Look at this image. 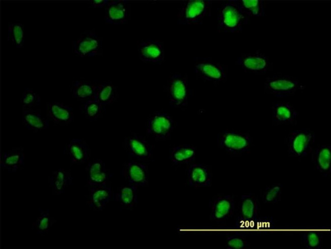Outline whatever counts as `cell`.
Wrapping results in <instances>:
<instances>
[{
  "label": "cell",
  "mask_w": 331,
  "mask_h": 249,
  "mask_svg": "<svg viewBox=\"0 0 331 249\" xmlns=\"http://www.w3.org/2000/svg\"><path fill=\"white\" fill-rule=\"evenodd\" d=\"M250 17L243 13L236 0L228 1L220 7L217 17L219 32L239 33L247 24Z\"/></svg>",
  "instance_id": "obj_1"
},
{
  "label": "cell",
  "mask_w": 331,
  "mask_h": 249,
  "mask_svg": "<svg viewBox=\"0 0 331 249\" xmlns=\"http://www.w3.org/2000/svg\"><path fill=\"white\" fill-rule=\"evenodd\" d=\"M217 144L219 148L228 154L233 156H240L250 151L253 145V140L248 133L226 129L217 134Z\"/></svg>",
  "instance_id": "obj_2"
},
{
  "label": "cell",
  "mask_w": 331,
  "mask_h": 249,
  "mask_svg": "<svg viewBox=\"0 0 331 249\" xmlns=\"http://www.w3.org/2000/svg\"><path fill=\"white\" fill-rule=\"evenodd\" d=\"M305 86L297 78L281 73L266 78L263 85L264 91L278 98H286L294 96Z\"/></svg>",
  "instance_id": "obj_3"
},
{
  "label": "cell",
  "mask_w": 331,
  "mask_h": 249,
  "mask_svg": "<svg viewBox=\"0 0 331 249\" xmlns=\"http://www.w3.org/2000/svg\"><path fill=\"white\" fill-rule=\"evenodd\" d=\"M315 139V133L309 129L290 132L285 140L289 155L297 159L306 157L312 151Z\"/></svg>",
  "instance_id": "obj_4"
},
{
  "label": "cell",
  "mask_w": 331,
  "mask_h": 249,
  "mask_svg": "<svg viewBox=\"0 0 331 249\" xmlns=\"http://www.w3.org/2000/svg\"><path fill=\"white\" fill-rule=\"evenodd\" d=\"M211 1L189 0L183 3L177 14L178 23L181 24L201 23L210 11Z\"/></svg>",
  "instance_id": "obj_5"
},
{
  "label": "cell",
  "mask_w": 331,
  "mask_h": 249,
  "mask_svg": "<svg viewBox=\"0 0 331 249\" xmlns=\"http://www.w3.org/2000/svg\"><path fill=\"white\" fill-rule=\"evenodd\" d=\"M166 90L172 107L179 108L187 105L189 90L186 76L180 74L172 75L167 81Z\"/></svg>",
  "instance_id": "obj_6"
},
{
  "label": "cell",
  "mask_w": 331,
  "mask_h": 249,
  "mask_svg": "<svg viewBox=\"0 0 331 249\" xmlns=\"http://www.w3.org/2000/svg\"><path fill=\"white\" fill-rule=\"evenodd\" d=\"M236 64L247 73L265 75L273 70V63L269 57L260 51L243 53L237 58Z\"/></svg>",
  "instance_id": "obj_7"
},
{
  "label": "cell",
  "mask_w": 331,
  "mask_h": 249,
  "mask_svg": "<svg viewBox=\"0 0 331 249\" xmlns=\"http://www.w3.org/2000/svg\"><path fill=\"white\" fill-rule=\"evenodd\" d=\"M175 128V121L168 113L161 111L153 113L146 122L147 133L157 140L170 137Z\"/></svg>",
  "instance_id": "obj_8"
},
{
  "label": "cell",
  "mask_w": 331,
  "mask_h": 249,
  "mask_svg": "<svg viewBox=\"0 0 331 249\" xmlns=\"http://www.w3.org/2000/svg\"><path fill=\"white\" fill-rule=\"evenodd\" d=\"M102 39L95 32L86 30L73 41L74 53L81 57L102 55Z\"/></svg>",
  "instance_id": "obj_9"
},
{
  "label": "cell",
  "mask_w": 331,
  "mask_h": 249,
  "mask_svg": "<svg viewBox=\"0 0 331 249\" xmlns=\"http://www.w3.org/2000/svg\"><path fill=\"white\" fill-rule=\"evenodd\" d=\"M196 76L204 81L218 83L227 77V66L209 58L197 61L194 65Z\"/></svg>",
  "instance_id": "obj_10"
},
{
  "label": "cell",
  "mask_w": 331,
  "mask_h": 249,
  "mask_svg": "<svg viewBox=\"0 0 331 249\" xmlns=\"http://www.w3.org/2000/svg\"><path fill=\"white\" fill-rule=\"evenodd\" d=\"M137 52L141 60L145 63L161 65L165 58L163 42L147 39L137 43Z\"/></svg>",
  "instance_id": "obj_11"
},
{
  "label": "cell",
  "mask_w": 331,
  "mask_h": 249,
  "mask_svg": "<svg viewBox=\"0 0 331 249\" xmlns=\"http://www.w3.org/2000/svg\"><path fill=\"white\" fill-rule=\"evenodd\" d=\"M272 123L275 126L288 124L296 126L298 112L290 102L277 101L271 107Z\"/></svg>",
  "instance_id": "obj_12"
},
{
  "label": "cell",
  "mask_w": 331,
  "mask_h": 249,
  "mask_svg": "<svg viewBox=\"0 0 331 249\" xmlns=\"http://www.w3.org/2000/svg\"><path fill=\"white\" fill-rule=\"evenodd\" d=\"M235 206V199L232 195H218L211 203L210 219L217 222L228 219L233 214Z\"/></svg>",
  "instance_id": "obj_13"
},
{
  "label": "cell",
  "mask_w": 331,
  "mask_h": 249,
  "mask_svg": "<svg viewBox=\"0 0 331 249\" xmlns=\"http://www.w3.org/2000/svg\"><path fill=\"white\" fill-rule=\"evenodd\" d=\"M122 174L128 183L136 187L148 184V169L144 164L134 161L126 162L123 166Z\"/></svg>",
  "instance_id": "obj_14"
},
{
  "label": "cell",
  "mask_w": 331,
  "mask_h": 249,
  "mask_svg": "<svg viewBox=\"0 0 331 249\" xmlns=\"http://www.w3.org/2000/svg\"><path fill=\"white\" fill-rule=\"evenodd\" d=\"M124 148L131 157L139 160H148L151 158L152 149L149 143L142 136L133 134L126 137Z\"/></svg>",
  "instance_id": "obj_15"
},
{
  "label": "cell",
  "mask_w": 331,
  "mask_h": 249,
  "mask_svg": "<svg viewBox=\"0 0 331 249\" xmlns=\"http://www.w3.org/2000/svg\"><path fill=\"white\" fill-rule=\"evenodd\" d=\"M187 177L190 186L196 188H207L211 185L212 174L209 167L200 163H191L187 171Z\"/></svg>",
  "instance_id": "obj_16"
},
{
  "label": "cell",
  "mask_w": 331,
  "mask_h": 249,
  "mask_svg": "<svg viewBox=\"0 0 331 249\" xmlns=\"http://www.w3.org/2000/svg\"><path fill=\"white\" fill-rule=\"evenodd\" d=\"M130 17L128 1H111L105 8V21L111 24H123L127 22Z\"/></svg>",
  "instance_id": "obj_17"
},
{
  "label": "cell",
  "mask_w": 331,
  "mask_h": 249,
  "mask_svg": "<svg viewBox=\"0 0 331 249\" xmlns=\"http://www.w3.org/2000/svg\"><path fill=\"white\" fill-rule=\"evenodd\" d=\"M86 170L89 186L108 185L111 175L102 160L96 159L90 161Z\"/></svg>",
  "instance_id": "obj_18"
},
{
  "label": "cell",
  "mask_w": 331,
  "mask_h": 249,
  "mask_svg": "<svg viewBox=\"0 0 331 249\" xmlns=\"http://www.w3.org/2000/svg\"><path fill=\"white\" fill-rule=\"evenodd\" d=\"M46 112L47 119L59 126L70 123L74 117L72 108L60 102H47Z\"/></svg>",
  "instance_id": "obj_19"
},
{
  "label": "cell",
  "mask_w": 331,
  "mask_h": 249,
  "mask_svg": "<svg viewBox=\"0 0 331 249\" xmlns=\"http://www.w3.org/2000/svg\"><path fill=\"white\" fill-rule=\"evenodd\" d=\"M311 161L315 169L326 177L331 172V146L330 144H318L313 148Z\"/></svg>",
  "instance_id": "obj_20"
},
{
  "label": "cell",
  "mask_w": 331,
  "mask_h": 249,
  "mask_svg": "<svg viewBox=\"0 0 331 249\" xmlns=\"http://www.w3.org/2000/svg\"><path fill=\"white\" fill-rule=\"evenodd\" d=\"M87 203L94 211H102L112 197L111 187L108 185L89 186Z\"/></svg>",
  "instance_id": "obj_21"
},
{
  "label": "cell",
  "mask_w": 331,
  "mask_h": 249,
  "mask_svg": "<svg viewBox=\"0 0 331 249\" xmlns=\"http://www.w3.org/2000/svg\"><path fill=\"white\" fill-rule=\"evenodd\" d=\"M63 153L69 157L72 164L80 165L88 161L89 148L84 140L75 138L65 146Z\"/></svg>",
  "instance_id": "obj_22"
},
{
  "label": "cell",
  "mask_w": 331,
  "mask_h": 249,
  "mask_svg": "<svg viewBox=\"0 0 331 249\" xmlns=\"http://www.w3.org/2000/svg\"><path fill=\"white\" fill-rule=\"evenodd\" d=\"M22 123L29 130L37 132L48 129L49 120L43 117L40 110L22 107Z\"/></svg>",
  "instance_id": "obj_23"
},
{
  "label": "cell",
  "mask_w": 331,
  "mask_h": 249,
  "mask_svg": "<svg viewBox=\"0 0 331 249\" xmlns=\"http://www.w3.org/2000/svg\"><path fill=\"white\" fill-rule=\"evenodd\" d=\"M1 165L9 173H16L22 169L24 165V148L13 147L5 152L1 159Z\"/></svg>",
  "instance_id": "obj_24"
},
{
  "label": "cell",
  "mask_w": 331,
  "mask_h": 249,
  "mask_svg": "<svg viewBox=\"0 0 331 249\" xmlns=\"http://www.w3.org/2000/svg\"><path fill=\"white\" fill-rule=\"evenodd\" d=\"M73 177L70 171L60 168L53 171L48 178V182L53 195L64 193L65 189L72 184Z\"/></svg>",
  "instance_id": "obj_25"
},
{
  "label": "cell",
  "mask_w": 331,
  "mask_h": 249,
  "mask_svg": "<svg viewBox=\"0 0 331 249\" xmlns=\"http://www.w3.org/2000/svg\"><path fill=\"white\" fill-rule=\"evenodd\" d=\"M239 209V219L250 222L257 220L259 213L257 198L252 193L242 195L240 199Z\"/></svg>",
  "instance_id": "obj_26"
},
{
  "label": "cell",
  "mask_w": 331,
  "mask_h": 249,
  "mask_svg": "<svg viewBox=\"0 0 331 249\" xmlns=\"http://www.w3.org/2000/svg\"><path fill=\"white\" fill-rule=\"evenodd\" d=\"M196 148L190 144H181L173 147L170 151V159L176 165L190 164L195 161Z\"/></svg>",
  "instance_id": "obj_27"
},
{
  "label": "cell",
  "mask_w": 331,
  "mask_h": 249,
  "mask_svg": "<svg viewBox=\"0 0 331 249\" xmlns=\"http://www.w3.org/2000/svg\"><path fill=\"white\" fill-rule=\"evenodd\" d=\"M137 187L127 184L120 187L114 194V199L123 207L131 209L137 202Z\"/></svg>",
  "instance_id": "obj_28"
},
{
  "label": "cell",
  "mask_w": 331,
  "mask_h": 249,
  "mask_svg": "<svg viewBox=\"0 0 331 249\" xmlns=\"http://www.w3.org/2000/svg\"><path fill=\"white\" fill-rule=\"evenodd\" d=\"M97 84L86 80L75 81L72 87L73 96L82 103L95 100Z\"/></svg>",
  "instance_id": "obj_29"
},
{
  "label": "cell",
  "mask_w": 331,
  "mask_h": 249,
  "mask_svg": "<svg viewBox=\"0 0 331 249\" xmlns=\"http://www.w3.org/2000/svg\"><path fill=\"white\" fill-rule=\"evenodd\" d=\"M118 96L117 87L111 82L97 83L95 100L103 106L113 103Z\"/></svg>",
  "instance_id": "obj_30"
},
{
  "label": "cell",
  "mask_w": 331,
  "mask_h": 249,
  "mask_svg": "<svg viewBox=\"0 0 331 249\" xmlns=\"http://www.w3.org/2000/svg\"><path fill=\"white\" fill-rule=\"evenodd\" d=\"M39 214L32 225V229L39 234H47L56 220L49 213L48 209L44 210L39 208Z\"/></svg>",
  "instance_id": "obj_31"
},
{
  "label": "cell",
  "mask_w": 331,
  "mask_h": 249,
  "mask_svg": "<svg viewBox=\"0 0 331 249\" xmlns=\"http://www.w3.org/2000/svg\"><path fill=\"white\" fill-rule=\"evenodd\" d=\"M236 1L243 13L249 17L264 16V1L261 0Z\"/></svg>",
  "instance_id": "obj_32"
},
{
  "label": "cell",
  "mask_w": 331,
  "mask_h": 249,
  "mask_svg": "<svg viewBox=\"0 0 331 249\" xmlns=\"http://www.w3.org/2000/svg\"><path fill=\"white\" fill-rule=\"evenodd\" d=\"M8 40L16 48H22L24 43L23 25L20 23H10L8 30Z\"/></svg>",
  "instance_id": "obj_33"
},
{
  "label": "cell",
  "mask_w": 331,
  "mask_h": 249,
  "mask_svg": "<svg viewBox=\"0 0 331 249\" xmlns=\"http://www.w3.org/2000/svg\"><path fill=\"white\" fill-rule=\"evenodd\" d=\"M301 242L307 249H320L322 244V235L317 230L306 231L301 235Z\"/></svg>",
  "instance_id": "obj_34"
},
{
  "label": "cell",
  "mask_w": 331,
  "mask_h": 249,
  "mask_svg": "<svg viewBox=\"0 0 331 249\" xmlns=\"http://www.w3.org/2000/svg\"><path fill=\"white\" fill-rule=\"evenodd\" d=\"M283 189V185L279 183L267 186L262 193V199L264 203L273 204L280 201Z\"/></svg>",
  "instance_id": "obj_35"
},
{
  "label": "cell",
  "mask_w": 331,
  "mask_h": 249,
  "mask_svg": "<svg viewBox=\"0 0 331 249\" xmlns=\"http://www.w3.org/2000/svg\"><path fill=\"white\" fill-rule=\"evenodd\" d=\"M83 104L84 115L86 119L94 120L102 115L104 106L96 100H91Z\"/></svg>",
  "instance_id": "obj_36"
},
{
  "label": "cell",
  "mask_w": 331,
  "mask_h": 249,
  "mask_svg": "<svg viewBox=\"0 0 331 249\" xmlns=\"http://www.w3.org/2000/svg\"><path fill=\"white\" fill-rule=\"evenodd\" d=\"M22 107L33 108L41 105V97L33 89L25 88L21 99Z\"/></svg>",
  "instance_id": "obj_37"
},
{
  "label": "cell",
  "mask_w": 331,
  "mask_h": 249,
  "mask_svg": "<svg viewBox=\"0 0 331 249\" xmlns=\"http://www.w3.org/2000/svg\"><path fill=\"white\" fill-rule=\"evenodd\" d=\"M225 247L227 249H245L249 247V243L242 235H231L225 240Z\"/></svg>",
  "instance_id": "obj_38"
},
{
  "label": "cell",
  "mask_w": 331,
  "mask_h": 249,
  "mask_svg": "<svg viewBox=\"0 0 331 249\" xmlns=\"http://www.w3.org/2000/svg\"><path fill=\"white\" fill-rule=\"evenodd\" d=\"M110 2L109 0H92L90 1V4L94 8H105Z\"/></svg>",
  "instance_id": "obj_39"
}]
</instances>
